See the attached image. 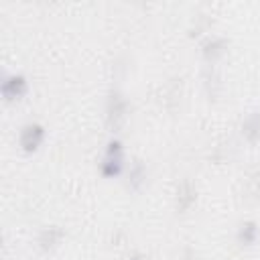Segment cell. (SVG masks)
<instances>
[{"mask_svg": "<svg viewBox=\"0 0 260 260\" xmlns=\"http://www.w3.org/2000/svg\"><path fill=\"white\" fill-rule=\"evenodd\" d=\"M100 173L106 179L120 177L124 173V144L118 138H110L100 160Z\"/></svg>", "mask_w": 260, "mask_h": 260, "instance_id": "obj_1", "label": "cell"}, {"mask_svg": "<svg viewBox=\"0 0 260 260\" xmlns=\"http://www.w3.org/2000/svg\"><path fill=\"white\" fill-rule=\"evenodd\" d=\"M126 118H128V102L118 89H112L108 93V102H106V124H108V130L112 134L118 132L126 124Z\"/></svg>", "mask_w": 260, "mask_h": 260, "instance_id": "obj_2", "label": "cell"}, {"mask_svg": "<svg viewBox=\"0 0 260 260\" xmlns=\"http://www.w3.org/2000/svg\"><path fill=\"white\" fill-rule=\"evenodd\" d=\"M45 140V126L39 122H28L18 132V144L24 152H37Z\"/></svg>", "mask_w": 260, "mask_h": 260, "instance_id": "obj_3", "label": "cell"}, {"mask_svg": "<svg viewBox=\"0 0 260 260\" xmlns=\"http://www.w3.org/2000/svg\"><path fill=\"white\" fill-rule=\"evenodd\" d=\"M28 91V81L24 75L20 73H10V75H4L2 77V83H0V93L4 98V102H16L20 98H24Z\"/></svg>", "mask_w": 260, "mask_h": 260, "instance_id": "obj_4", "label": "cell"}, {"mask_svg": "<svg viewBox=\"0 0 260 260\" xmlns=\"http://www.w3.org/2000/svg\"><path fill=\"white\" fill-rule=\"evenodd\" d=\"M63 236H65V232H63L61 228L49 225V228H43V230H41V234H39V238H37V244H39L41 250L49 252V250H55V248L61 244Z\"/></svg>", "mask_w": 260, "mask_h": 260, "instance_id": "obj_5", "label": "cell"}, {"mask_svg": "<svg viewBox=\"0 0 260 260\" xmlns=\"http://www.w3.org/2000/svg\"><path fill=\"white\" fill-rule=\"evenodd\" d=\"M225 49H228V41L223 37H209L203 43V57L207 63H215L219 57L225 55Z\"/></svg>", "mask_w": 260, "mask_h": 260, "instance_id": "obj_6", "label": "cell"}, {"mask_svg": "<svg viewBox=\"0 0 260 260\" xmlns=\"http://www.w3.org/2000/svg\"><path fill=\"white\" fill-rule=\"evenodd\" d=\"M195 199H197V193H195V187H193V183L189 181V179H185L181 185H179V189H177V211H187L193 203H195Z\"/></svg>", "mask_w": 260, "mask_h": 260, "instance_id": "obj_7", "label": "cell"}, {"mask_svg": "<svg viewBox=\"0 0 260 260\" xmlns=\"http://www.w3.org/2000/svg\"><path fill=\"white\" fill-rule=\"evenodd\" d=\"M242 134L248 142H256L260 138V110L250 112L242 122Z\"/></svg>", "mask_w": 260, "mask_h": 260, "instance_id": "obj_8", "label": "cell"}, {"mask_svg": "<svg viewBox=\"0 0 260 260\" xmlns=\"http://www.w3.org/2000/svg\"><path fill=\"white\" fill-rule=\"evenodd\" d=\"M236 240L240 246H254L258 240V223L254 219H248L244 223H240L238 232H236Z\"/></svg>", "mask_w": 260, "mask_h": 260, "instance_id": "obj_9", "label": "cell"}, {"mask_svg": "<svg viewBox=\"0 0 260 260\" xmlns=\"http://www.w3.org/2000/svg\"><path fill=\"white\" fill-rule=\"evenodd\" d=\"M146 181V167L142 160H134L130 171H128V187L132 191H138Z\"/></svg>", "mask_w": 260, "mask_h": 260, "instance_id": "obj_10", "label": "cell"}, {"mask_svg": "<svg viewBox=\"0 0 260 260\" xmlns=\"http://www.w3.org/2000/svg\"><path fill=\"white\" fill-rule=\"evenodd\" d=\"M128 260H144V256L136 252V254H130V256H128Z\"/></svg>", "mask_w": 260, "mask_h": 260, "instance_id": "obj_11", "label": "cell"}]
</instances>
